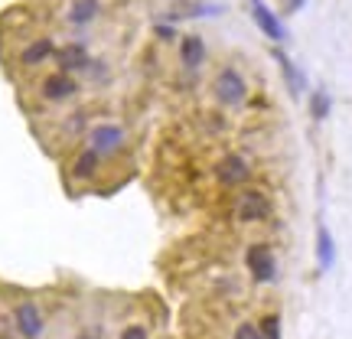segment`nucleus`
<instances>
[{"instance_id":"9b49d317","label":"nucleus","mask_w":352,"mask_h":339,"mask_svg":"<svg viewBox=\"0 0 352 339\" xmlns=\"http://www.w3.org/2000/svg\"><path fill=\"white\" fill-rule=\"evenodd\" d=\"M101 13H104V3H101V0H72L69 10H65V23L82 30V26L95 23Z\"/></svg>"},{"instance_id":"0eeeda50","label":"nucleus","mask_w":352,"mask_h":339,"mask_svg":"<svg viewBox=\"0 0 352 339\" xmlns=\"http://www.w3.org/2000/svg\"><path fill=\"white\" fill-rule=\"evenodd\" d=\"M245 267L254 284H274L277 281V254L267 241H254L245 252Z\"/></svg>"},{"instance_id":"aec40b11","label":"nucleus","mask_w":352,"mask_h":339,"mask_svg":"<svg viewBox=\"0 0 352 339\" xmlns=\"http://www.w3.org/2000/svg\"><path fill=\"white\" fill-rule=\"evenodd\" d=\"M232 339H261V327H258V320H241Z\"/></svg>"},{"instance_id":"4468645a","label":"nucleus","mask_w":352,"mask_h":339,"mask_svg":"<svg viewBox=\"0 0 352 339\" xmlns=\"http://www.w3.org/2000/svg\"><path fill=\"white\" fill-rule=\"evenodd\" d=\"M252 13H254V23L261 26V30H264V33H267L271 39H277V43H280V39L287 36V30H284V23H280V20H277L274 13H271L267 7H264L261 0H252Z\"/></svg>"},{"instance_id":"7ed1b4c3","label":"nucleus","mask_w":352,"mask_h":339,"mask_svg":"<svg viewBox=\"0 0 352 339\" xmlns=\"http://www.w3.org/2000/svg\"><path fill=\"white\" fill-rule=\"evenodd\" d=\"M127 131L114 121H101V124H91L85 134V144L91 151H98L104 157V164H111L114 157H121L127 151Z\"/></svg>"},{"instance_id":"9d476101","label":"nucleus","mask_w":352,"mask_h":339,"mask_svg":"<svg viewBox=\"0 0 352 339\" xmlns=\"http://www.w3.org/2000/svg\"><path fill=\"white\" fill-rule=\"evenodd\" d=\"M56 63H59V72H85L88 63H91V56H88V46L85 43H65L63 50H56Z\"/></svg>"},{"instance_id":"412c9836","label":"nucleus","mask_w":352,"mask_h":339,"mask_svg":"<svg viewBox=\"0 0 352 339\" xmlns=\"http://www.w3.org/2000/svg\"><path fill=\"white\" fill-rule=\"evenodd\" d=\"M76 339H108V333H104L101 323H82L78 333H76Z\"/></svg>"},{"instance_id":"4be33fe9","label":"nucleus","mask_w":352,"mask_h":339,"mask_svg":"<svg viewBox=\"0 0 352 339\" xmlns=\"http://www.w3.org/2000/svg\"><path fill=\"white\" fill-rule=\"evenodd\" d=\"M303 3H307V0H284V3H280V10H284V13H297Z\"/></svg>"},{"instance_id":"20e7f679","label":"nucleus","mask_w":352,"mask_h":339,"mask_svg":"<svg viewBox=\"0 0 352 339\" xmlns=\"http://www.w3.org/2000/svg\"><path fill=\"white\" fill-rule=\"evenodd\" d=\"M212 95L226 108H241L248 101V82H245V76L235 65H222L212 78Z\"/></svg>"},{"instance_id":"f257e3e1","label":"nucleus","mask_w":352,"mask_h":339,"mask_svg":"<svg viewBox=\"0 0 352 339\" xmlns=\"http://www.w3.org/2000/svg\"><path fill=\"white\" fill-rule=\"evenodd\" d=\"M7 314H10V323L16 329V339H43L50 333L46 310L33 294H16L13 300H7Z\"/></svg>"},{"instance_id":"f03ea898","label":"nucleus","mask_w":352,"mask_h":339,"mask_svg":"<svg viewBox=\"0 0 352 339\" xmlns=\"http://www.w3.org/2000/svg\"><path fill=\"white\" fill-rule=\"evenodd\" d=\"M104 157H101L98 151H91L88 144H82L69 160H65V183H69V189H88L95 186L101 179V173H104Z\"/></svg>"},{"instance_id":"f8f14e48","label":"nucleus","mask_w":352,"mask_h":339,"mask_svg":"<svg viewBox=\"0 0 352 339\" xmlns=\"http://www.w3.org/2000/svg\"><path fill=\"white\" fill-rule=\"evenodd\" d=\"M179 63H183V69H199L206 63V43H202V36L189 33V36L179 39Z\"/></svg>"},{"instance_id":"ddd939ff","label":"nucleus","mask_w":352,"mask_h":339,"mask_svg":"<svg viewBox=\"0 0 352 339\" xmlns=\"http://www.w3.org/2000/svg\"><path fill=\"white\" fill-rule=\"evenodd\" d=\"M316 264H320V271H329L336 264V241L329 235L327 222L316 226Z\"/></svg>"},{"instance_id":"a211bd4d","label":"nucleus","mask_w":352,"mask_h":339,"mask_svg":"<svg viewBox=\"0 0 352 339\" xmlns=\"http://www.w3.org/2000/svg\"><path fill=\"white\" fill-rule=\"evenodd\" d=\"M114 339H151V323L147 320H127V323H121Z\"/></svg>"},{"instance_id":"6e6552de","label":"nucleus","mask_w":352,"mask_h":339,"mask_svg":"<svg viewBox=\"0 0 352 339\" xmlns=\"http://www.w3.org/2000/svg\"><path fill=\"white\" fill-rule=\"evenodd\" d=\"M215 179H219V186L226 189H239L245 186L248 179H252V164L241 157V153H226V157H219L212 166Z\"/></svg>"},{"instance_id":"6ab92c4d","label":"nucleus","mask_w":352,"mask_h":339,"mask_svg":"<svg viewBox=\"0 0 352 339\" xmlns=\"http://www.w3.org/2000/svg\"><path fill=\"white\" fill-rule=\"evenodd\" d=\"M258 327H261V339H280V314H264Z\"/></svg>"},{"instance_id":"2eb2a0df","label":"nucleus","mask_w":352,"mask_h":339,"mask_svg":"<svg viewBox=\"0 0 352 339\" xmlns=\"http://www.w3.org/2000/svg\"><path fill=\"white\" fill-rule=\"evenodd\" d=\"M88 114L85 111H72V114H65V121H63V131H59V140L63 144H69V140H78L82 134H88Z\"/></svg>"},{"instance_id":"39448f33","label":"nucleus","mask_w":352,"mask_h":339,"mask_svg":"<svg viewBox=\"0 0 352 339\" xmlns=\"http://www.w3.org/2000/svg\"><path fill=\"white\" fill-rule=\"evenodd\" d=\"M274 212V202L264 189H241L235 196V219L239 226H258V222H267Z\"/></svg>"},{"instance_id":"dca6fc26","label":"nucleus","mask_w":352,"mask_h":339,"mask_svg":"<svg viewBox=\"0 0 352 339\" xmlns=\"http://www.w3.org/2000/svg\"><path fill=\"white\" fill-rule=\"evenodd\" d=\"M274 59H277V63H280V72H284V78H287L290 91H294V95H303V88H307V82H303L300 69H297V65L290 63V59H287V56H284V52H280V50H274Z\"/></svg>"},{"instance_id":"1a4fd4ad","label":"nucleus","mask_w":352,"mask_h":339,"mask_svg":"<svg viewBox=\"0 0 352 339\" xmlns=\"http://www.w3.org/2000/svg\"><path fill=\"white\" fill-rule=\"evenodd\" d=\"M46 59H56V39L52 36H33L23 43V50L16 56L20 69H39Z\"/></svg>"},{"instance_id":"423d86ee","label":"nucleus","mask_w":352,"mask_h":339,"mask_svg":"<svg viewBox=\"0 0 352 339\" xmlns=\"http://www.w3.org/2000/svg\"><path fill=\"white\" fill-rule=\"evenodd\" d=\"M36 98L46 101V105H65V101H76L78 98V82H76V76L59 72V69H52V72H46V76H39V82H36Z\"/></svg>"},{"instance_id":"f3484780","label":"nucleus","mask_w":352,"mask_h":339,"mask_svg":"<svg viewBox=\"0 0 352 339\" xmlns=\"http://www.w3.org/2000/svg\"><path fill=\"white\" fill-rule=\"evenodd\" d=\"M329 111H333V98H329L327 88H316L314 95H310V114H314L316 121H327Z\"/></svg>"}]
</instances>
